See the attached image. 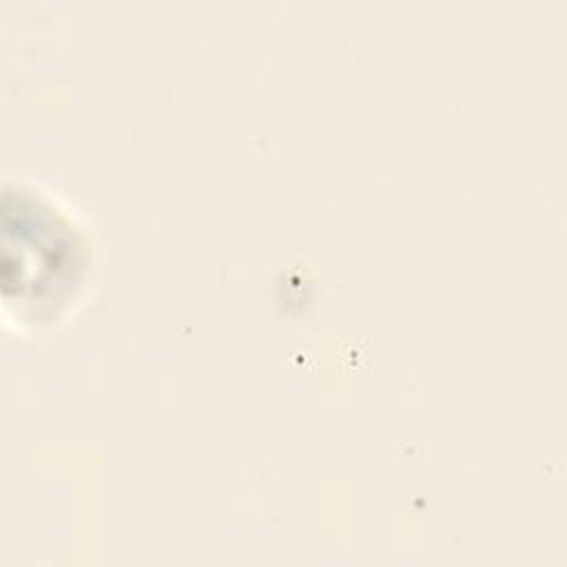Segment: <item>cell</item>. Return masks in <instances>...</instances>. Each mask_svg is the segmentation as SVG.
<instances>
[{"mask_svg": "<svg viewBox=\"0 0 567 567\" xmlns=\"http://www.w3.org/2000/svg\"><path fill=\"white\" fill-rule=\"evenodd\" d=\"M2 319L42 334L84 301L95 268L86 219L55 190L24 175L2 182Z\"/></svg>", "mask_w": 567, "mask_h": 567, "instance_id": "obj_1", "label": "cell"}]
</instances>
